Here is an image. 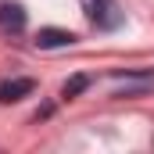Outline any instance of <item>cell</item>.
Here are the masks:
<instances>
[{
	"label": "cell",
	"instance_id": "obj_1",
	"mask_svg": "<svg viewBox=\"0 0 154 154\" xmlns=\"http://www.w3.org/2000/svg\"><path fill=\"white\" fill-rule=\"evenodd\" d=\"M82 14L97 25V29H118L122 25V7L118 0H79Z\"/></svg>",
	"mask_w": 154,
	"mask_h": 154
},
{
	"label": "cell",
	"instance_id": "obj_3",
	"mask_svg": "<svg viewBox=\"0 0 154 154\" xmlns=\"http://www.w3.org/2000/svg\"><path fill=\"white\" fill-rule=\"evenodd\" d=\"M75 39L79 36L68 32V29H54V25H47V29L36 32V47H39V50H57V47H72Z\"/></svg>",
	"mask_w": 154,
	"mask_h": 154
},
{
	"label": "cell",
	"instance_id": "obj_5",
	"mask_svg": "<svg viewBox=\"0 0 154 154\" xmlns=\"http://www.w3.org/2000/svg\"><path fill=\"white\" fill-rule=\"evenodd\" d=\"M86 86H90V75H72L65 86H61V100H75Z\"/></svg>",
	"mask_w": 154,
	"mask_h": 154
},
{
	"label": "cell",
	"instance_id": "obj_2",
	"mask_svg": "<svg viewBox=\"0 0 154 154\" xmlns=\"http://www.w3.org/2000/svg\"><path fill=\"white\" fill-rule=\"evenodd\" d=\"M25 25H29V14H25L22 4H11V0L0 4V32L4 36H22Z\"/></svg>",
	"mask_w": 154,
	"mask_h": 154
},
{
	"label": "cell",
	"instance_id": "obj_4",
	"mask_svg": "<svg viewBox=\"0 0 154 154\" xmlns=\"http://www.w3.org/2000/svg\"><path fill=\"white\" fill-rule=\"evenodd\" d=\"M36 90L32 79H4L0 82V104H18L22 97H29Z\"/></svg>",
	"mask_w": 154,
	"mask_h": 154
}]
</instances>
